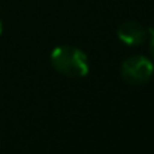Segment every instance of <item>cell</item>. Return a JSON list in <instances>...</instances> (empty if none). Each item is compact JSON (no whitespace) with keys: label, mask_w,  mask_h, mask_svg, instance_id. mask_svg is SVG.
<instances>
[{"label":"cell","mask_w":154,"mask_h":154,"mask_svg":"<svg viewBox=\"0 0 154 154\" xmlns=\"http://www.w3.org/2000/svg\"><path fill=\"white\" fill-rule=\"evenodd\" d=\"M2 30H3V24H2V21H0V35H2Z\"/></svg>","instance_id":"obj_5"},{"label":"cell","mask_w":154,"mask_h":154,"mask_svg":"<svg viewBox=\"0 0 154 154\" xmlns=\"http://www.w3.org/2000/svg\"><path fill=\"white\" fill-rule=\"evenodd\" d=\"M148 32H150L148 33V36H150V52L154 58V30H148Z\"/></svg>","instance_id":"obj_4"},{"label":"cell","mask_w":154,"mask_h":154,"mask_svg":"<svg viewBox=\"0 0 154 154\" xmlns=\"http://www.w3.org/2000/svg\"><path fill=\"white\" fill-rule=\"evenodd\" d=\"M120 75L124 82L130 85H144L154 75V63L151 58L142 54H133L123 60Z\"/></svg>","instance_id":"obj_2"},{"label":"cell","mask_w":154,"mask_h":154,"mask_svg":"<svg viewBox=\"0 0 154 154\" xmlns=\"http://www.w3.org/2000/svg\"><path fill=\"white\" fill-rule=\"evenodd\" d=\"M50 61L55 72L67 78H84L90 70L87 54L73 45H60L54 48L50 55Z\"/></svg>","instance_id":"obj_1"},{"label":"cell","mask_w":154,"mask_h":154,"mask_svg":"<svg viewBox=\"0 0 154 154\" xmlns=\"http://www.w3.org/2000/svg\"><path fill=\"white\" fill-rule=\"evenodd\" d=\"M118 39L127 47H139L148 39V30L138 21L129 20L120 24L117 30Z\"/></svg>","instance_id":"obj_3"}]
</instances>
